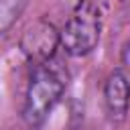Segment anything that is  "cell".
Masks as SVG:
<instances>
[{"label":"cell","mask_w":130,"mask_h":130,"mask_svg":"<svg viewBox=\"0 0 130 130\" xmlns=\"http://www.w3.org/2000/svg\"><path fill=\"white\" fill-rule=\"evenodd\" d=\"M67 89V73L61 63L49 59L43 63H35L28 75L24 104H22V118L28 126H41L53 108L59 104Z\"/></svg>","instance_id":"obj_1"},{"label":"cell","mask_w":130,"mask_h":130,"mask_svg":"<svg viewBox=\"0 0 130 130\" xmlns=\"http://www.w3.org/2000/svg\"><path fill=\"white\" fill-rule=\"evenodd\" d=\"M100 12L91 2L81 4L59 30V47L71 57L91 53L100 43Z\"/></svg>","instance_id":"obj_2"},{"label":"cell","mask_w":130,"mask_h":130,"mask_svg":"<svg viewBox=\"0 0 130 130\" xmlns=\"http://www.w3.org/2000/svg\"><path fill=\"white\" fill-rule=\"evenodd\" d=\"M57 47H59V30L47 20H37L35 24H30L20 41V49L32 61V65L53 59Z\"/></svg>","instance_id":"obj_3"},{"label":"cell","mask_w":130,"mask_h":130,"mask_svg":"<svg viewBox=\"0 0 130 130\" xmlns=\"http://www.w3.org/2000/svg\"><path fill=\"white\" fill-rule=\"evenodd\" d=\"M104 106L110 122L120 124L126 120L130 110V79L120 67L110 71L104 81Z\"/></svg>","instance_id":"obj_4"},{"label":"cell","mask_w":130,"mask_h":130,"mask_svg":"<svg viewBox=\"0 0 130 130\" xmlns=\"http://www.w3.org/2000/svg\"><path fill=\"white\" fill-rule=\"evenodd\" d=\"M28 0H0V37L6 35L26 10Z\"/></svg>","instance_id":"obj_5"},{"label":"cell","mask_w":130,"mask_h":130,"mask_svg":"<svg viewBox=\"0 0 130 130\" xmlns=\"http://www.w3.org/2000/svg\"><path fill=\"white\" fill-rule=\"evenodd\" d=\"M120 69L126 73V77L130 79V41H126L122 45V51H120Z\"/></svg>","instance_id":"obj_6"}]
</instances>
